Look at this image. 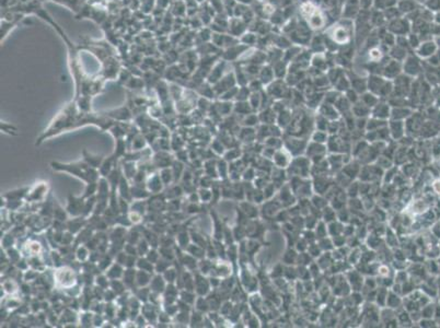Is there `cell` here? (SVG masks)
I'll list each match as a JSON object with an SVG mask.
<instances>
[{
	"instance_id": "obj_1",
	"label": "cell",
	"mask_w": 440,
	"mask_h": 328,
	"mask_svg": "<svg viewBox=\"0 0 440 328\" xmlns=\"http://www.w3.org/2000/svg\"><path fill=\"white\" fill-rule=\"evenodd\" d=\"M345 23H346V20L344 19V21L337 22L336 24L331 26L330 29L327 30V34H326L327 38L334 42V43L339 46L347 45L350 42V40L353 39L351 32H353V30H354V24H350L349 26H347Z\"/></svg>"
},
{
	"instance_id": "obj_2",
	"label": "cell",
	"mask_w": 440,
	"mask_h": 328,
	"mask_svg": "<svg viewBox=\"0 0 440 328\" xmlns=\"http://www.w3.org/2000/svg\"><path fill=\"white\" fill-rule=\"evenodd\" d=\"M301 13L311 30H320L325 25L326 19L312 2H304L301 6Z\"/></svg>"
},
{
	"instance_id": "obj_3",
	"label": "cell",
	"mask_w": 440,
	"mask_h": 328,
	"mask_svg": "<svg viewBox=\"0 0 440 328\" xmlns=\"http://www.w3.org/2000/svg\"><path fill=\"white\" fill-rule=\"evenodd\" d=\"M367 89L376 94L378 98L391 95L393 92V82L381 75H371L367 80Z\"/></svg>"
},
{
	"instance_id": "obj_4",
	"label": "cell",
	"mask_w": 440,
	"mask_h": 328,
	"mask_svg": "<svg viewBox=\"0 0 440 328\" xmlns=\"http://www.w3.org/2000/svg\"><path fill=\"white\" fill-rule=\"evenodd\" d=\"M387 29L395 36L409 35L412 32V22L405 16H402L394 20L389 21Z\"/></svg>"
},
{
	"instance_id": "obj_5",
	"label": "cell",
	"mask_w": 440,
	"mask_h": 328,
	"mask_svg": "<svg viewBox=\"0 0 440 328\" xmlns=\"http://www.w3.org/2000/svg\"><path fill=\"white\" fill-rule=\"evenodd\" d=\"M403 72L410 77H417L423 72V63L416 54H409L402 63Z\"/></svg>"
},
{
	"instance_id": "obj_6",
	"label": "cell",
	"mask_w": 440,
	"mask_h": 328,
	"mask_svg": "<svg viewBox=\"0 0 440 328\" xmlns=\"http://www.w3.org/2000/svg\"><path fill=\"white\" fill-rule=\"evenodd\" d=\"M411 86L412 77L405 75V73H403V75L401 73L395 79H393L392 94H394L397 98H405V95L411 91Z\"/></svg>"
},
{
	"instance_id": "obj_7",
	"label": "cell",
	"mask_w": 440,
	"mask_h": 328,
	"mask_svg": "<svg viewBox=\"0 0 440 328\" xmlns=\"http://www.w3.org/2000/svg\"><path fill=\"white\" fill-rule=\"evenodd\" d=\"M403 72L402 63L394 61V59H389L388 62L383 64L381 69V76L387 78L389 80L395 79L397 76H400Z\"/></svg>"
},
{
	"instance_id": "obj_8",
	"label": "cell",
	"mask_w": 440,
	"mask_h": 328,
	"mask_svg": "<svg viewBox=\"0 0 440 328\" xmlns=\"http://www.w3.org/2000/svg\"><path fill=\"white\" fill-rule=\"evenodd\" d=\"M437 50H438V45L436 42H435L434 40H428V41L421 42L418 47L415 49V52H416V55H417L419 58L427 59L428 57L432 56V55L436 54Z\"/></svg>"
},
{
	"instance_id": "obj_9",
	"label": "cell",
	"mask_w": 440,
	"mask_h": 328,
	"mask_svg": "<svg viewBox=\"0 0 440 328\" xmlns=\"http://www.w3.org/2000/svg\"><path fill=\"white\" fill-rule=\"evenodd\" d=\"M229 32L232 36H241V34L247 33L248 30V24L247 22L243 21L240 18H235L233 17L232 19L229 20Z\"/></svg>"
},
{
	"instance_id": "obj_10",
	"label": "cell",
	"mask_w": 440,
	"mask_h": 328,
	"mask_svg": "<svg viewBox=\"0 0 440 328\" xmlns=\"http://www.w3.org/2000/svg\"><path fill=\"white\" fill-rule=\"evenodd\" d=\"M396 7L399 8V10L401 11L403 16H406L409 15V13L419 9L420 4L416 1V0H400V1L397 2Z\"/></svg>"
},
{
	"instance_id": "obj_11",
	"label": "cell",
	"mask_w": 440,
	"mask_h": 328,
	"mask_svg": "<svg viewBox=\"0 0 440 328\" xmlns=\"http://www.w3.org/2000/svg\"><path fill=\"white\" fill-rule=\"evenodd\" d=\"M372 115L374 118L378 119H386L388 117H390L391 115V109L389 104L387 103H380L379 102L374 108H372Z\"/></svg>"
},
{
	"instance_id": "obj_12",
	"label": "cell",
	"mask_w": 440,
	"mask_h": 328,
	"mask_svg": "<svg viewBox=\"0 0 440 328\" xmlns=\"http://www.w3.org/2000/svg\"><path fill=\"white\" fill-rule=\"evenodd\" d=\"M409 54H410L409 50L401 47V46H397V45L392 46L390 50H389V56H390V58L394 59V61H397V62H401V63H403V61H404Z\"/></svg>"
},
{
	"instance_id": "obj_13",
	"label": "cell",
	"mask_w": 440,
	"mask_h": 328,
	"mask_svg": "<svg viewBox=\"0 0 440 328\" xmlns=\"http://www.w3.org/2000/svg\"><path fill=\"white\" fill-rule=\"evenodd\" d=\"M275 73L273 70V67L265 65L260 69V80L262 81L263 85H270L271 82L274 81Z\"/></svg>"
},
{
	"instance_id": "obj_14",
	"label": "cell",
	"mask_w": 440,
	"mask_h": 328,
	"mask_svg": "<svg viewBox=\"0 0 440 328\" xmlns=\"http://www.w3.org/2000/svg\"><path fill=\"white\" fill-rule=\"evenodd\" d=\"M411 115V110L405 109V106H396L391 109L390 117L393 121H403V119L409 117Z\"/></svg>"
},
{
	"instance_id": "obj_15",
	"label": "cell",
	"mask_w": 440,
	"mask_h": 328,
	"mask_svg": "<svg viewBox=\"0 0 440 328\" xmlns=\"http://www.w3.org/2000/svg\"><path fill=\"white\" fill-rule=\"evenodd\" d=\"M351 112H353L354 115H356V116H357V117L361 118V117H364V116H367L368 114L371 113V109H370L369 106H367L366 104H364L359 100L357 103H355L353 105V108H351Z\"/></svg>"
},
{
	"instance_id": "obj_16",
	"label": "cell",
	"mask_w": 440,
	"mask_h": 328,
	"mask_svg": "<svg viewBox=\"0 0 440 328\" xmlns=\"http://www.w3.org/2000/svg\"><path fill=\"white\" fill-rule=\"evenodd\" d=\"M287 62H285L284 59H281V61H278V62H276V63H274V65H273V70H274V73H275V76L278 78V79H281L282 77H285L286 75H287V70H288V67H287Z\"/></svg>"
},
{
	"instance_id": "obj_17",
	"label": "cell",
	"mask_w": 440,
	"mask_h": 328,
	"mask_svg": "<svg viewBox=\"0 0 440 328\" xmlns=\"http://www.w3.org/2000/svg\"><path fill=\"white\" fill-rule=\"evenodd\" d=\"M379 99H380V98H378L376 94H373V93H371V92L368 91V92H364L363 95L360 96L359 100L364 104L369 106L370 109H372L379 103Z\"/></svg>"
},
{
	"instance_id": "obj_18",
	"label": "cell",
	"mask_w": 440,
	"mask_h": 328,
	"mask_svg": "<svg viewBox=\"0 0 440 328\" xmlns=\"http://www.w3.org/2000/svg\"><path fill=\"white\" fill-rule=\"evenodd\" d=\"M225 69V61H220L216 66L211 69V73L209 76V81L210 82H218L221 79L222 76V71Z\"/></svg>"
},
{
	"instance_id": "obj_19",
	"label": "cell",
	"mask_w": 440,
	"mask_h": 328,
	"mask_svg": "<svg viewBox=\"0 0 440 328\" xmlns=\"http://www.w3.org/2000/svg\"><path fill=\"white\" fill-rule=\"evenodd\" d=\"M396 131L395 132L392 133L393 137H401L403 135V131H404V124L402 121H392L390 124V132Z\"/></svg>"
},
{
	"instance_id": "obj_20",
	"label": "cell",
	"mask_w": 440,
	"mask_h": 328,
	"mask_svg": "<svg viewBox=\"0 0 440 328\" xmlns=\"http://www.w3.org/2000/svg\"><path fill=\"white\" fill-rule=\"evenodd\" d=\"M241 42H242L245 46L253 45L257 42V35L255 33H248L247 32V33H244L242 35V38H241Z\"/></svg>"
},
{
	"instance_id": "obj_21",
	"label": "cell",
	"mask_w": 440,
	"mask_h": 328,
	"mask_svg": "<svg viewBox=\"0 0 440 328\" xmlns=\"http://www.w3.org/2000/svg\"><path fill=\"white\" fill-rule=\"evenodd\" d=\"M374 0H359V6L361 10H370L372 8Z\"/></svg>"
},
{
	"instance_id": "obj_22",
	"label": "cell",
	"mask_w": 440,
	"mask_h": 328,
	"mask_svg": "<svg viewBox=\"0 0 440 328\" xmlns=\"http://www.w3.org/2000/svg\"><path fill=\"white\" fill-rule=\"evenodd\" d=\"M434 22L436 23V24H439V25H440V11L435 12V15H434Z\"/></svg>"
},
{
	"instance_id": "obj_23",
	"label": "cell",
	"mask_w": 440,
	"mask_h": 328,
	"mask_svg": "<svg viewBox=\"0 0 440 328\" xmlns=\"http://www.w3.org/2000/svg\"><path fill=\"white\" fill-rule=\"evenodd\" d=\"M235 1H237L238 3L247 4V6H249V4H251V3L254 2V0H235Z\"/></svg>"
},
{
	"instance_id": "obj_24",
	"label": "cell",
	"mask_w": 440,
	"mask_h": 328,
	"mask_svg": "<svg viewBox=\"0 0 440 328\" xmlns=\"http://www.w3.org/2000/svg\"><path fill=\"white\" fill-rule=\"evenodd\" d=\"M416 1H417L419 4H423V6H424V4H425L426 2H427L428 0H416Z\"/></svg>"
},
{
	"instance_id": "obj_25",
	"label": "cell",
	"mask_w": 440,
	"mask_h": 328,
	"mask_svg": "<svg viewBox=\"0 0 440 328\" xmlns=\"http://www.w3.org/2000/svg\"><path fill=\"white\" fill-rule=\"evenodd\" d=\"M257 1H265V0H257Z\"/></svg>"
},
{
	"instance_id": "obj_26",
	"label": "cell",
	"mask_w": 440,
	"mask_h": 328,
	"mask_svg": "<svg viewBox=\"0 0 440 328\" xmlns=\"http://www.w3.org/2000/svg\"><path fill=\"white\" fill-rule=\"evenodd\" d=\"M399 1H400V0H399Z\"/></svg>"
}]
</instances>
